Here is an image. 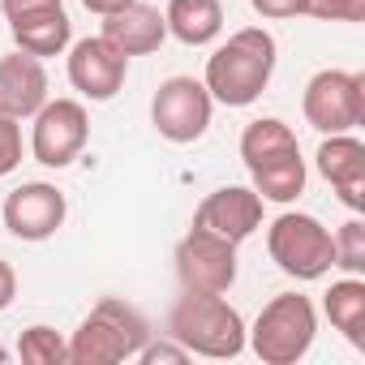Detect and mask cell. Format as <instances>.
I'll return each instance as SVG.
<instances>
[{
    "mask_svg": "<svg viewBox=\"0 0 365 365\" xmlns=\"http://www.w3.org/2000/svg\"><path fill=\"white\" fill-rule=\"evenodd\" d=\"M275 61H279V43L271 31L262 26H245L237 35H228V43H220L207 56V73L202 86L211 91L215 103L224 108H250L262 99V91L275 78Z\"/></svg>",
    "mask_w": 365,
    "mask_h": 365,
    "instance_id": "obj_1",
    "label": "cell"
},
{
    "mask_svg": "<svg viewBox=\"0 0 365 365\" xmlns=\"http://www.w3.org/2000/svg\"><path fill=\"white\" fill-rule=\"evenodd\" d=\"M241 159L262 202H297L305 194V159L297 133L279 116L250 120L241 133Z\"/></svg>",
    "mask_w": 365,
    "mask_h": 365,
    "instance_id": "obj_2",
    "label": "cell"
},
{
    "mask_svg": "<svg viewBox=\"0 0 365 365\" xmlns=\"http://www.w3.org/2000/svg\"><path fill=\"white\" fill-rule=\"evenodd\" d=\"M168 335L190 356L232 361L245 352V318L224 301V292H185L168 314Z\"/></svg>",
    "mask_w": 365,
    "mask_h": 365,
    "instance_id": "obj_3",
    "label": "cell"
},
{
    "mask_svg": "<svg viewBox=\"0 0 365 365\" xmlns=\"http://www.w3.org/2000/svg\"><path fill=\"white\" fill-rule=\"evenodd\" d=\"M146 339H150L146 318L129 301L103 297L82 318V327L73 331V339H69V365H120V361H133Z\"/></svg>",
    "mask_w": 365,
    "mask_h": 365,
    "instance_id": "obj_4",
    "label": "cell"
},
{
    "mask_svg": "<svg viewBox=\"0 0 365 365\" xmlns=\"http://www.w3.org/2000/svg\"><path fill=\"white\" fill-rule=\"evenodd\" d=\"M314 335H318L314 301L301 292H279L262 305L254 327H245V348H254L262 365H297L314 348Z\"/></svg>",
    "mask_w": 365,
    "mask_h": 365,
    "instance_id": "obj_5",
    "label": "cell"
},
{
    "mask_svg": "<svg viewBox=\"0 0 365 365\" xmlns=\"http://www.w3.org/2000/svg\"><path fill=\"white\" fill-rule=\"evenodd\" d=\"M267 254L271 262L292 279H322L335 267V241L331 228L305 211H284L267 228Z\"/></svg>",
    "mask_w": 365,
    "mask_h": 365,
    "instance_id": "obj_6",
    "label": "cell"
},
{
    "mask_svg": "<svg viewBox=\"0 0 365 365\" xmlns=\"http://www.w3.org/2000/svg\"><path fill=\"white\" fill-rule=\"evenodd\" d=\"M305 125L318 133H352L365 120V78L352 69H322L305 82L301 95Z\"/></svg>",
    "mask_w": 365,
    "mask_h": 365,
    "instance_id": "obj_7",
    "label": "cell"
},
{
    "mask_svg": "<svg viewBox=\"0 0 365 365\" xmlns=\"http://www.w3.org/2000/svg\"><path fill=\"white\" fill-rule=\"evenodd\" d=\"M176 279L185 292H228L237 284V245L194 224L176 241Z\"/></svg>",
    "mask_w": 365,
    "mask_h": 365,
    "instance_id": "obj_8",
    "label": "cell"
},
{
    "mask_svg": "<svg viewBox=\"0 0 365 365\" xmlns=\"http://www.w3.org/2000/svg\"><path fill=\"white\" fill-rule=\"evenodd\" d=\"M211 112H215V99L198 78H168V82H159V91L150 99L155 133L168 142H180V146L198 142L211 129Z\"/></svg>",
    "mask_w": 365,
    "mask_h": 365,
    "instance_id": "obj_9",
    "label": "cell"
},
{
    "mask_svg": "<svg viewBox=\"0 0 365 365\" xmlns=\"http://www.w3.org/2000/svg\"><path fill=\"white\" fill-rule=\"evenodd\" d=\"M91 138V116L78 99H48L35 112V129H31V155L43 168H69Z\"/></svg>",
    "mask_w": 365,
    "mask_h": 365,
    "instance_id": "obj_10",
    "label": "cell"
},
{
    "mask_svg": "<svg viewBox=\"0 0 365 365\" xmlns=\"http://www.w3.org/2000/svg\"><path fill=\"white\" fill-rule=\"evenodd\" d=\"M65 52H69V82L82 99L108 103V99L120 95L125 73H129V56L116 52L103 35H86V39L69 43Z\"/></svg>",
    "mask_w": 365,
    "mask_h": 365,
    "instance_id": "obj_11",
    "label": "cell"
},
{
    "mask_svg": "<svg viewBox=\"0 0 365 365\" xmlns=\"http://www.w3.org/2000/svg\"><path fill=\"white\" fill-rule=\"evenodd\" d=\"M69 215V202L56 185L48 180H26L18 185L9 198H5V228L18 237V241H48L61 232Z\"/></svg>",
    "mask_w": 365,
    "mask_h": 365,
    "instance_id": "obj_12",
    "label": "cell"
},
{
    "mask_svg": "<svg viewBox=\"0 0 365 365\" xmlns=\"http://www.w3.org/2000/svg\"><path fill=\"white\" fill-rule=\"evenodd\" d=\"M194 224L228 237L232 245H241L245 237H254L262 228V198L254 194V185H224V190H215L198 202Z\"/></svg>",
    "mask_w": 365,
    "mask_h": 365,
    "instance_id": "obj_13",
    "label": "cell"
},
{
    "mask_svg": "<svg viewBox=\"0 0 365 365\" xmlns=\"http://www.w3.org/2000/svg\"><path fill=\"white\" fill-rule=\"evenodd\" d=\"M314 159L339 202L348 211H365V142L352 133H327Z\"/></svg>",
    "mask_w": 365,
    "mask_h": 365,
    "instance_id": "obj_14",
    "label": "cell"
},
{
    "mask_svg": "<svg viewBox=\"0 0 365 365\" xmlns=\"http://www.w3.org/2000/svg\"><path fill=\"white\" fill-rule=\"evenodd\" d=\"M48 103V69L31 52H9L0 56V112H9L14 120L35 116Z\"/></svg>",
    "mask_w": 365,
    "mask_h": 365,
    "instance_id": "obj_15",
    "label": "cell"
},
{
    "mask_svg": "<svg viewBox=\"0 0 365 365\" xmlns=\"http://www.w3.org/2000/svg\"><path fill=\"white\" fill-rule=\"evenodd\" d=\"M99 35L116 52H125V56H146V52H155L168 39V22H163V14L155 5L133 0V5H125V9H116V14L103 18V31Z\"/></svg>",
    "mask_w": 365,
    "mask_h": 365,
    "instance_id": "obj_16",
    "label": "cell"
},
{
    "mask_svg": "<svg viewBox=\"0 0 365 365\" xmlns=\"http://www.w3.org/2000/svg\"><path fill=\"white\" fill-rule=\"evenodd\" d=\"M9 31H14V43L39 61L48 56H61L69 43H73V22L65 14V5H52V9H35V14H22V18H9Z\"/></svg>",
    "mask_w": 365,
    "mask_h": 365,
    "instance_id": "obj_17",
    "label": "cell"
},
{
    "mask_svg": "<svg viewBox=\"0 0 365 365\" xmlns=\"http://www.w3.org/2000/svg\"><path fill=\"white\" fill-rule=\"evenodd\" d=\"M163 22H168V35L180 39L185 48H207L224 31V5L220 0H168Z\"/></svg>",
    "mask_w": 365,
    "mask_h": 365,
    "instance_id": "obj_18",
    "label": "cell"
},
{
    "mask_svg": "<svg viewBox=\"0 0 365 365\" xmlns=\"http://www.w3.org/2000/svg\"><path fill=\"white\" fill-rule=\"evenodd\" d=\"M322 309L331 318V327L352 344V348H365V279L361 275H348V279H335L322 297Z\"/></svg>",
    "mask_w": 365,
    "mask_h": 365,
    "instance_id": "obj_19",
    "label": "cell"
},
{
    "mask_svg": "<svg viewBox=\"0 0 365 365\" xmlns=\"http://www.w3.org/2000/svg\"><path fill=\"white\" fill-rule=\"evenodd\" d=\"M18 356L26 365H65L69 361V344L52 327H26L22 339H18Z\"/></svg>",
    "mask_w": 365,
    "mask_h": 365,
    "instance_id": "obj_20",
    "label": "cell"
},
{
    "mask_svg": "<svg viewBox=\"0 0 365 365\" xmlns=\"http://www.w3.org/2000/svg\"><path fill=\"white\" fill-rule=\"evenodd\" d=\"M331 241H335V267L348 275H365V224L348 220Z\"/></svg>",
    "mask_w": 365,
    "mask_h": 365,
    "instance_id": "obj_21",
    "label": "cell"
},
{
    "mask_svg": "<svg viewBox=\"0 0 365 365\" xmlns=\"http://www.w3.org/2000/svg\"><path fill=\"white\" fill-rule=\"evenodd\" d=\"M305 14L322 22H361L365 0H305Z\"/></svg>",
    "mask_w": 365,
    "mask_h": 365,
    "instance_id": "obj_22",
    "label": "cell"
},
{
    "mask_svg": "<svg viewBox=\"0 0 365 365\" xmlns=\"http://www.w3.org/2000/svg\"><path fill=\"white\" fill-rule=\"evenodd\" d=\"M18 163H22V125L9 112H0V176H9Z\"/></svg>",
    "mask_w": 365,
    "mask_h": 365,
    "instance_id": "obj_23",
    "label": "cell"
},
{
    "mask_svg": "<svg viewBox=\"0 0 365 365\" xmlns=\"http://www.w3.org/2000/svg\"><path fill=\"white\" fill-rule=\"evenodd\" d=\"M250 5L258 18H271V22H288L305 14V0H250Z\"/></svg>",
    "mask_w": 365,
    "mask_h": 365,
    "instance_id": "obj_24",
    "label": "cell"
},
{
    "mask_svg": "<svg viewBox=\"0 0 365 365\" xmlns=\"http://www.w3.org/2000/svg\"><path fill=\"white\" fill-rule=\"evenodd\" d=\"M185 356H190V352L180 348L172 335H168V339H159V344H150V339H146V344L138 348V361H146V365H155V361H185Z\"/></svg>",
    "mask_w": 365,
    "mask_h": 365,
    "instance_id": "obj_25",
    "label": "cell"
},
{
    "mask_svg": "<svg viewBox=\"0 0 365 365\" xmlns=\"http://www.w3.org/2000/svg\"><path fill=\"white\" fill-rule=\"evenodd\" d=\"M14 297H18V271H14L5 258H0V314L14 305Z\"/></svg>",
    "mask_w": 365,
    "mask_h": 365,
    "instance_id": "obj_26",
    "label": "cell"
},
{
    "mask_svg": "<svg viewBox=\"0 0 365 365\" xmlns=\"http://www.w3.org/2000/svg\"><path fill=\"white\" fill-rule=\"evenodd\" d=\"M52 5H65V0H0V9H5V18H22V14L52 9Z\"/></svg>",
    "mask_w": 365,
    "mask_h": 365,
    "instance_id": "obj_27",
    "label": "cell"
},
{
    "mask_svg": "<svg viewBox=\"0 0 365 365\" xmlns=\"http://www.w3.org/2000/svg\"><path fill=\"white\" fill-rule=\"evenodd\" d=\"M82 5H86L91 14L108 18V14H116V9H125V5H133V0H82Z\"/></svg>",
    "mask_w": 365,
    "mask_h": 365,
    "instance_id": "obj_28",
    "label": "cell"
}]
</instances>
